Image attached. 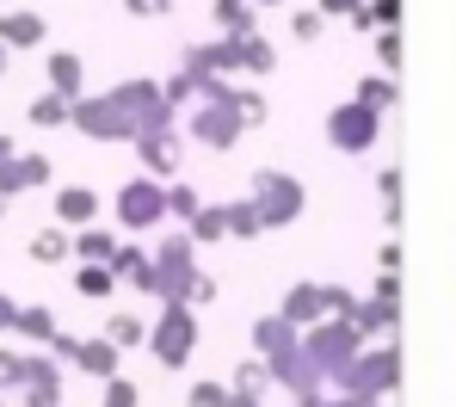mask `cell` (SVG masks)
Masks as SVG:
<instances>
[{"instance_id": "cell-1", "label": "cell", "mask_w": 456, "mask_h": 407, "mask_svg": "<svg viewBox=\"0 0 456 407\" xmlns=\"http://www.w3.org/2000/svg\"><path fill=\"white\" fill-rule=\"evenodd\" d=\"M253 210H259V223H290V216L303 210V185L284 179V173H259V185H253Z\"/></svg>"}, {"instance_id": "cell-2", "label": "cell", "mask_w": 456, "mask_h": 407, "mask_svg": "<svg viewBox=\"0 0 456 407\" xmlns=\"http://www.w3.org/2000/svg\"><path fill=\"white\" fill-rule=\"evenodd\" d=\"M327 136H333L346 155H358V149H370V136H377V111L352 99V105H339V111L327 118Z\"/></svg>"}, {"instance_id": "cell-3", "label": "cell", "mask_w": 456, "mask_h": 407, "mask_svg": "<svg viewBox=\"0 0 456 407\" xmlns=\"http://www.w3.org/2000/svg\"><path fill=\"white\" fill-rule=\"evenodd\" d=\"M160 210H167V191H160L154 179H136V185H124V191H118V216H124L130 229L160 223Z\"/></svg>"}, {"instance_id": "cell-4", "label": "cell", "mask_w": 456, "mask_h": 407, "mask_svg": "<svg viewBox=\"0 0 456 407\" xmlns=\"http://www.w3.org/2000/svg\"><path fill=\"white\" fill-rule=\"evenodd\" d=\"M69 124H80L86 136H136V124L111 105V99H75V118Z\"/></svg>"}, {"instance_id": "cell-5", "label": "cell", "mask_w": 456, "mask_h": 407, "mask_svg": "<svg viewBox=\"0 0 456 407\" xmlns=\"http://www.w3.org/2000/svg\"><path fill=\"white\" fill-rule=\"evenodd\" d=\"M327 303H333L339 315H352V297H346V290H321V284H297V290H290V303H284V322H314V315H321Z\"/></svg>"}, {"instance_id": "cell-6", "label": "cell", "mask_w": 456, "mask_h": 407, "mask_svg": "<svg viewBox=\"0 0 456 407\" xmlns=\"http://www.w3.org/2000/svg\"><path fill=\"white\" fill-rule=\"evenodd\" d=\"M154 352H160L167 364H185V352H191V315H185L179 303L167 309V322L154 327Z\"/></svg>"}, {"instance_id": "cell-7", "label": "cell", "mask_w": 456, "mask_h": 407, "mask_svg": "<svg viewBox=\"0 0 456 407\" xmlns=\"http://www.w3.org/2000/svg\"><path fill=\"white\" fill-rule=\"evenodd\" d=\"M240 124H247V118H240L228 99H223V105H204V111H198V136H204V142H216V149H228V142L240 136Z\"/></svg>"}, {"instance_id": "cell-8", "label": "cell", "mask_w": 456, "mask_h": 407, "mask_svg": "<svg viewBox=\"0 0 456 407\" xmlns=\"http://www.w3.org/2000/svg\"><path fill=\"white\" fill-rule=\"evenodd\" d=\"M308 346H314V364L333 370V364H346V352L358 346V333H352V327H327V333H314Z\"/></svg>"}, {"instance_id": "cell-9", "label": "cell", "mask_w": 456, "mask_h": 407, "mask_svg": "<svg viewBox=\"0 0 456 407\" xmlns=\"http://www.w3.org/2000/svg\"><path fill=\"white\" fill-rule=\"evenodd\" d=\"M44 37V19L37 12H0V44L6 50H25V44H37Z\"/></svg>"}, {"instance_id": "cell-10", "label": "cell", "mask_w": 456, "mask_h": 407, "mask_svg": "<svg viewBox=\"0 0 456 407\" xmlns=\"http://www.w3.org/2000/svg\"><path fill=\"white\" fill-rule=\"evenodd\" d=\"M44 173H50V167L37 161V155H19V161H0V198H6V191H19V185H37Z\"/></svg>"}, {"instance_id": "cell-11", "label": "cell", "mask_w": 456, "mask_h": 407, "mask_svg": "<svg viewBox=\"0 0 456 407\" xmlns=\"http://www.w3.org/2000/svg\"><path fill=\"white\" fill-rule=\"evenodd\" d=\"M234 62H240V69H253V75H265L278 56H272V44H265V37H253V31H247V37H234Z\"/></svg>"}, {"instance_id": "cell-12", "label": "cell", "mask_w": 456, "mask_h": 407, "mask_svg": "<svg viewBox=\"0 0 456 407\" xmlns=\"http://www.w3.org/2000/svg\"><path fill=\"white\" fill-rule=\"evenodd\" d=\"M136 149H142V161H149L154 173H173V136H167V130H142Z\"/></svg>"}, {"instance_id": "cell-13", "label": "cell", "mask_w": 456, "mask_h": 407, "mask_svg": "<svg viewBox=\"0 0 456 407\" xmlns=\"http://www.w3.org/2000/svg\"><path fill=\"white\" fill-rule=\"evenodd\" d=\"M93 204H99L93 191H80V185H69V191L56 198V216H62V223H93Z\"/></svg>"}, {"instance_id": "cell-14", "label": "cell", "mask_w": 456, "mask_h": 407, "mask_svg": "<svg viewBox=\"0 0 456 407\" xmlns=\"http://www.w3.org/2000/svg\"><path fill=\"white\" fill-rule=\"evenodd\" d=\"M69 118H75V99L69 93H44L31 105V124H69Z\"/></svg>"}, {"instance_id": "cell-15", "label": "cell", "mask_w": 456, "mask_h": 407, "mask_svg": "<svg viewBox=\"0 0 456 407\" xmlns=\"http://www.w3.org/2000/svg\"><path fill=\"white\" fill-rule=\"evenodd\" d=\"M50 81H56V93H69V99H75V93H80V56H69V50H62V56H50Z\"/></svg>"}, {"instance_id": "cell-16", "label": "cell", "mask_w": 456, "mask_h": 407, "mask_svg": "<svg viewBox=\"0 0 456 407\" xmlns=\"http://www.w3.org/2000/svg\"><path fill=\"white\" fill-rule=\"evenodd\" d=\"M216 12H223L228 37H247V25H253V6H247V0H223V6H216Z\"/></svg>"}, {"instance_id": "cell-17", "label": "cell", "mask_w": 456, "mask_h": 407, "mask_svg": "<svg viewBox=\"0 0 456 407\" xmlns=\"http://www.w3.org/2000/svg\"><path fill=\"white\" fill-rule=\"evenodd\" d=\"M80 364H86V370H99V377H105V370H118V352H111V346H105V339H93V346H80Z\"/></svg>"}, {"instance_id": "cell-18", "label": "cell", "mask_w": 456, "mask_h": 407, "mask_svg": "<svg viewBox=\"0 0 456 407\" xmlns=\"http://www.w3.org/2000/svg\"><path fill=\"white\" fill-rule=\"evenodd\" d=\"M80 253H86L93 265H111V253H118V241H111V235H80Z\"/></svg>"}, {"instance_id": "cell-19", "label": "cell", "mask_w": 456, "mask_h": 407, "mask_svg": "<svg viewBox=\"0 0 456 407\" xmlns=\"http://www.w3.org/2000/svg\"><path fill=\"white\" fill-rule=\"evenodd\" d=\"M388 99H395V86H388V81H364V86H358V105H370V111H382Z\"/></svg>"}, {"instance_id": "cell-20", "label": "cell", "mask_w": 456, "mask_h": 407, "mask_svg": "<svg viewBox=\"0 0 456 407\" xmlns=\"http://www.w3.org/2000/svg\"><path fill=\"white\" fill-rule=\"evenodd\" d=\"M228 229H234V235H253V229H259V210H253V204H234V210H228Z\"/></svg>"}, {"instance_id": "cell-21", "label": "cell", "mask_w": 456, "mask_h": 407, "mask_svg": "<svg viewBox=\"0 0 456 407\" xmlns=\"http://www.w3.org/2000/svg\"><path fill=\"white\" fill-rule=\"evenodd\" d=\"M80 290H86V297H105V290H111V272H105V265H86V272H80Z\"/></svg>"}, {"instance_id": "cell-22", "label": "cell", "mask_w": 456, "mask_h": 407, "mask_svg": "<svg viewBox=\"0 0 456 407\" xmlns=\"http://www.w3.org/2000/svg\"><path fill=\"white\" fill-rule=\"evenodd\" d=\"M167 210H179V216H198V198H191L185 185H173V191H167Z\"/></svg>"}, {"instance_id": "cell-23", "label": "cell", "mask_w": 456, "mask_h": 407, "mask_svg": "<svg viewBox=\"0 0 456 407\" xmlns=\"http://www.w3.org/2000/svg\"><path fill=\"white\" fill-rule=\"evenodd\" d=\"M191 407H228V395H223V389H210V383H204V389H191Z\"/></svg>"}, {"instance_id": "cell-24", "label": "cell", "mask_w": 456, "mask_h": 407, "mask_svg": "<svg viewBox=\"0 0 456 407\" xmlns=\"http://www.w3.org/2000/svg\"><path fill=\"white\" fill-rule=\"evenodd\" d=\"M105 407H136V389H130V383H111V395H105Z\"/></svg>"}, {"instance_id": "cell-25", "label": "cell", "mask_w": 456, "mask_h": 407, "mask_svg": "<svg viewBox=\"0 0 456 407\" xmlns=\"http://www.w3.org/2000/svg\"><path fill=\"white\" fill-rule=\"evenodd\" d=\"M290 25H297V37H314V31H321V12H297Z\"/></svg>"}, {"instance_id": "cell-26", "label": "cell", "mask_w": 456, "mask_h": 407, "mask_svg": "<svg viewBox=\"0 0 456 407\" xmlns=\"http://www.w3.org/2000/svg\"><path fill=\"white\" fill-rule=\"evenodd\" d=\"M173 0H130V12H142V19H154V12H167Z\"/></svg>"}, {"instance_id": "cell-27", "label": "cell", "mask_w": 456, "mask_h": 407, "mask_svg": "<svg viewBox=\"0 0 456 407\" xmlns=\"http://www.w3.org/2000/svg\"><path fill=\"white\" fill-rule=\"evenodd\" d=\"M321 6H327V12H352V19L364 12V0H321Z\"/></svg>"}, {"instance_id": "cell-28", "label": "cell", "mask_w": 456, "mask_h": 407, "mask_svg": "<svg viewBox=\"0 0 456 407\" xmlns=\"http://www.w3.org/2000/svg\"><path fill=\"white\" fill-rule=\"evenodd\" d=\"M12 322H19V315H12V303L0 297V327H12Z\"/></svg>"}, {"instance_id": "cell-29", "label": "cell", "mask_w": 456, "mask_h": 407, "mask_svg": "<svg viewBox=\"0 0 456 407\" xmlns=\"http://www.w3.org/2000/svg\"><path fill=\"white\" fill-rule=\"evenodd\" d=\"M0 161H12V142H6V136H0Z\"/></svg>"}, {"instance_id": "cell-30", "label": "cell", "mask_w": 456, "mask_h": 407, "mask_svg": "<svg viewBox=\"0 0 456 407\" xmlns=\"http://www.w3.org/2000/svg\"><path fill=\"white\" fill-rule=\"evenodd\" d=\"M0 69H6V44H0Z\"/></svg>"}, {"instance_id": "cell-31", "label": "cell", "mask_w": 456, "mask_h": 407, "mask_svg": "<svg viewBox=\"0 0 456 407\" xmlns=\"http://www.w3.org/2000/svg\"><path fill=\"white\" fill-rule=\"evenodd\" d=\"M0 204H6V198H0Z\"/></svg>"}]
</instances>
